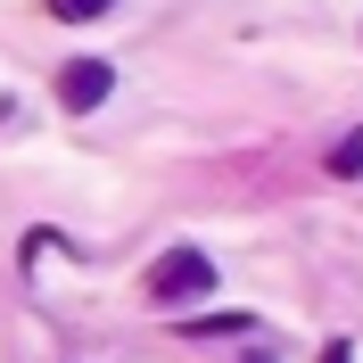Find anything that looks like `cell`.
Masks as SVG:
<instances>
[{"mask_svg":"<svg viewBox=\"0 0 363 363\" xmlns=\"http://www.w3.org/2000/svg\"><path fill=\"white\" fill-rule=\"evenodd\" d=\"M215 289V264H206L199 248H165L157 264H149V297L157 306H182V297H206Z\"/></svg>","mask_w":363,"mask_h":363,"instance_id":"1","label":"cell"},{"mask_svg":"<svg viewBox=\"0 0 363 363\" xmlns=\"http://www.w3.org/2000/svg\"><path fill=\"white\" fill-rule=\"evenodd\" d=\"M108 91H116V67H108V58H67V67H58V108L91 116Z\"/></svg>","mask_w":363,"mask_h":363,"instance_id":"2","label":"cell"},{"mask_svg":"<svg viewBox=\"0 0 363 363\" xmlns=\"http://www.w3.org/2000/svg\"><path fill=\"white\" fill-rule=\"evenodd\" d=\"M116 0H50V17H67V25H83V17H108Z\"/></svg>","mask_w":363,"mask_h":363,"instance_id":"3","label":"cell"},{"mask_svg":"<svg viewBox=\"0 0 363 363\" xmlns=\"http://www.w3.org/2000/svg\"><path fill=\"white\" fill-rule=\"evenodd\" d=\"M330 174H363V133H347L339 149H330Z\"/></svg>","mask_w":363,"mask_h":363,"instance_id":"4","label":"cell"},{"mask_svg":"<svg viewBox=\"0 0 363 363\" xmlns=\"http://www.w3.org/2000/svg\"><path fill=\"white\" fill-rule=\"evenodd\" d=\"M322 363H355V355H347V339H339V347H322Z\"/></svg>","mask_w":363,"mask_h":363,"instance_id":"5","label":"cell"}]
</instances>
